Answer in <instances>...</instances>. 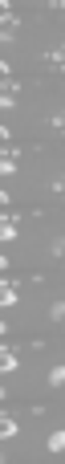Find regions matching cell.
<instances>
[{
    "label": "cell",
    "mask_w": 65,
    "mask_h": 464,
    "mask_svg": "<svg viewBox=\"0 0 65 464\" xmlns=\"http://www.w3.org/2000/svg\"><path fill=\"white\" fill-rule=\"evenodd\" d=\"M65 41H61V33L57 29H49L45 33V45H41V65H45V73L49 78H61L65 73Z\"/></svg>",
    "instance_id": "6da1fadb"
},
{
    "label": "cell",
    "mask_w": 65,
    "mask_h": 464,
    "mask_svg": "<svg viewBox=\"0 0 65 464\" xmlns=\"http://www.w3.org/2000/svg\"><path fill=\"white\" fill-rule=\"evenodd\" d=\"M0 21H5V49H16L21 45V29H24V16L16 8V0H0Z\"/></svg>",
    "instance_id": "7a4b0ae2"
},
{
    "label": "cell",
    "mask_w": 65,
    "mask_h": 464,
    "mask_svg": "<svg viewBox=\"0 0 65 464\" xmlns=\"http://www.w3.org/2000/svg\"><path fill=\"white\" fill-rule=\"evenodd\" d=\"M24 354H29V351H24L16 338H8V343H5V375H8V383H16V379L24 375V367L32 362V359L24 362Z\"/></svg>",
    "instance_id": "3957f363"
},
{
    "label": "cell",
    "mask_w": 65,
    "mask_h": 464,
    "mask_svg": "<svg viewBox=\"0 0 65 464\" xmlns=\"http://www.w3.org/2000/svg\"><path fill=\"white\" fill-rule=\"evenodd\" d=\"M41 302H45V326H49V334H57V330H61V318H65V294H61V289H49Z\"/></svg>",
    "instance_id": "277c9868"
},
{
    "label": "cell",
    "mask_w": 65,
    "mask_h": 464,
    "mask_svg": "<svg viewBox=\"0 0 65 464\" xmlns=\"http://www.w3.org/2000/svg\"><path fill=\"white\" fill-rule=\"evenodd\" d=\"M24 285H29V281H21L16 273H8L5 277V310H8V318H16V310L24 305Z\"/></svg>",
    "instance_id": "5b68a950"
},
{
    "label": "cell",
    "mask_w": 65,
    "mask_h": 464,
    "mask_svg": "<svg viewBox=\"0 0 65 464\" xmlns=\"http://www.w3.org/2000/svg\"><path fill=\"white\" fill-rule=\"evenodd\" d=\"M61 253H65V232L57 225H49L45 228V265H49V269H57V265H61Z\"/></svg>",
    "instance_id": "8992f818"
},
{
    "label": "cell",
    "mask_w": 65,
    "mask_h": 464,
    "mask_svg": "<svg viewBox=\"0 0 65 464\" xmlns=\"http://www.w3.org/2000/svg\"><path fill=\"white\" fill-rule=\"evenodd\" d=\"M61 379H65V359H61V354H49V359H45V392H49V400H57Z\"/></svg>",
    "instance_id": "52a82bcc"
},
{
    "label": "cell",
    "mask_w": 65,
    "mask_h": 464,
    "mask_svg": "<svg viewBox=\"0 0 65 464\" xmlns=\"http://www.w3.org/2000/svg\"><path fill=\"white\" fill-rule=\"evenodd\" d=\"M21 228H24L21 208H16V204L8 200V208H5V245H8V248H13V245H21Z\"/></svg>",
    "instance_id": "ba28073f"
},
{
    "label": "cell",
    "mask_w": 65,
    "mask_h": 464,
    "mask_svg": "<svg viewBox=\"0 0 65 464\" xmlns=\"http://www.w3.org/2000/svg\"><path fill=\"white\" fill-rule=\"evenodd\" d=\"M0 436H5V444H16L24 436V420H21V411H16V408L5 411V432H0Z\"/></svg>",
    "instance_id": "9c48e42d"
},
{
    "label": "cell",
    "mask_w": 65,
    "mask_h": 464,
    "mask_svg": "<svg viewBox=\"0 0 65 464\" xmlns=\"http://www.w3.org/2000/svg\"><path fill=\"white\" fill-rule=\"evenodd\" d=\"M45 432H49V436H45V449L57 452V449H61V440H65V428H61V424H49Z\"/></svg>",
    "instance_id": "30bf717a"
},
{
    "label": "cell",
    "mask_w": 65,
    "mask_h": 464,
    "mask_svg": "<svg viewBox=\"0 0 65 464\" xmlns=\"http://www.w3.org/2000/svg\"><path fill=\"white\" fill-rule=\"evenodd\" d=\"M41 5H45L49 16H61V13H65V0H41Z\"/></svg>",
    "instance_id": "8fae6325"
}]
</instances>
